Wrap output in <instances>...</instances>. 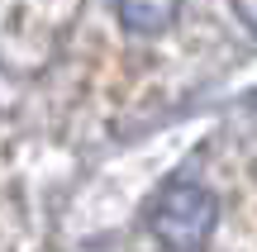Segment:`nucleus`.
<instances>
[{
  "instance_id": "nucleus-2",
  "label": "nucleus",
  "mask_w": 257,
  "mask_h": 252,
  "mask_svg": "<svg viewBox=\"0 0 257 252\" xmlns=\"http://www.w3.org/2000/svg\"><path fill=\"white\" fill-rule=\"evenodd\" d=\"M176 10H181V0H119L124 29H128V34H138V38L162 34V29L176 19Z\"/></svg>"
},
{
  "instance_id": "nucleus-3",
  "label": "nucleus",
  "mask_w": 257,
  "mask_h": 252,
  "mask_svg": "<svg viewBox=\"0 0 257 252\" xmlns=\"http://www.w3.org/2000/svg\"><path fill=\"white\" fill-rule=\"evenodd\" d=\"M233 5H238V15H243V24H248L252 34H257V0H233Z\"/></svg>"
},
{
  "instance_id": "nucleus-1",
  "label": "nucleus",
  "mask_w": 257,
  "mask_h": 252,
  "mask_svg": "<svg viewBox=\"0 0 257 252\" xmlns=\"http://www.w3.org/2000/svg\"><path fill=\"white\" fill-rule=\"evenodd\" d=\"M214 219H219V205L195 181H172L148 209V228L167 252H205L210 233H214Z\"/></svg>"
}]
</instances>
